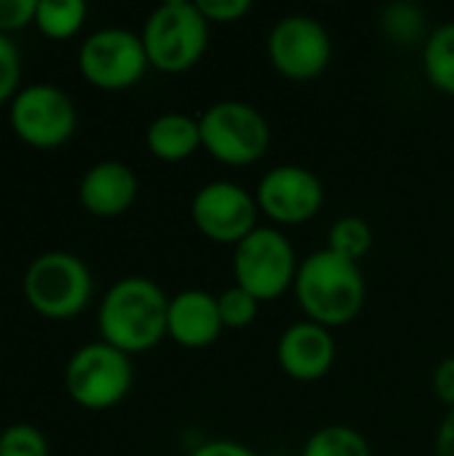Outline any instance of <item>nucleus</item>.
Listing matches in <instances>:
<instances>
[{
  "label": "nucleus",
  "mask_w": 454,
  "mask_h": 456,
  "mask_svg": "<svg viewBox=\"0 0 454 456\" xmlns=\"http://www.w3.org/2000/svg\"><path fill=\"white\" fill-rule=\"evenodd\" d=\"M88 8L83 0H37L35 27L51 40H67L86 24Z\"/></svg>",
  "instance_id": "6ab92c4d"
},
{
  "label": "nucleus",
  "mask_w": 454,
  "mask_h": 456,
  "mask_svg": "<svg viewBox=\"0 0 454 456\" xmlns=\"http://www.w3.org/2000/svg\"><path fill=\"white\" fill-rule=\"evenodd\" d=\"M217 305H219V318H222V326L230 329V331H241V329H249L257 315H260V299H254L249 291H244L241 286H230L225 289L219 297H217Z\"/></svg>",
  "instance_id": "4be33fe9"
},
{
  "label": "nucleus",
  "mask_w": 454,
  "mask_h": 456,
  "mask_svg": "<svg viewBox=\"0 0 454 456\" xmlns=\"http://www.w3.org/2000/svg\"><path fill=\"white\" fill-rule=\"evenodd\" d=\"M380 29L385 37H391L396 45H417L428 40V19L420 11V5L399 0L388 3L380 11Z\"/></svg>",
  "instance_id": "a211bd4d"
},
{
  "label": "nucleus",
  "mask_w": 454,
  "mask_h": 456,
  "mask_svg": "<svg viewBox=\"0 0 454 456\" xmlns=\"http://www.w3.org/2000/svg\"><path fill=\"white\" fill-rule=\"evenodd\" d=\"M0 456H48V441L35 425L13 422L0 433Z\"/></svg>",
  "instance_id": "5701e85b"
},
{
  "label": "nucleus",
  "mask_w": 454,
  "mask_h": 456,
  "mask_svg": "<svg viewBox=\"0 0 454 456\" xmlns=\"http://www.w3.org/2000/svg\"><path fill=\"white\" fill-rule=\"evenodd\" d=\"M254 198L260 214H265L273 224L297 227L321 214L326 190L316 171L297 163H284L265 171V176L257 182Z\"/></svg>",
  "instance_id": "f8f14e48"
},
{
  "label": "nucleus",
  "mask_w": 454,
  "mask_h": 456,
  "mask_svg": "<svg viewBox=\"0 0 454 456\" xmlns=\"http://www.w3.org/2000/svg\"><path fill=\"white\" fill-rule=\"evenodd\" d=\"M268 61L286 80H316L329 69L332 37L316 16H281L268 35Z\"/></svg>",
  "instance_id": "9d476101"
},
{
  "label": "nucleus",
  "mask_w": 454,
  "mask_h": 456,
  "mask_svg": "<svg viewBox=\"0 0 454 456\" xmlns=\"http://www.w3.org/2000/svg\"><path fill=\"white\" fill-rule=\"evenodd\" d=\"M134 385L131 355L107 342L78 347L64 366V390L86 411L115 409Z\"/></svg>",
  "instance_id": "423d86ee"
},
{
  "label": "nucleus",
  "mask_w": 454,
  "mask_h": 456,
  "mask_svg": "<svg viewBox=\"0 0 454 456\" xmlns=\"http://www.w3.org/2000/svg\"><path fill=\"white\" fill-rule=\"evenodd\" d=\"M13 134L35 150H56L78 128V110L67 91L54 83L21 86L8 104Z\"/></svg>",
  "instance_id": "1a4fd4ad"
},
{
  "label": "nucleus",
  "mask_w": 454,
  "mask_h": 456,
  "mask_svg": "<svg viewBox=\"0 0 454 456\" xmlns=\"http://www.w3.org/2000/svg\"><path fill=\"white\" fill-rule=\"evenodd\" d=\"M37 0H0V35L35 24Z\"/></svg>",
  "instance_id": "a878e982"
},
{
  "label": "nucleus",
  "mask_w": 454,
  "mask_h": 456,
  "mask_svg": "<svg viewBox=\"0 0 454 456\" xmlns=\"http://www.w3.org/2000/svg\"><path fill=\"white\" fill-rule=\"evenodd\" d=\"M201 150L222 166H252L270 147L268 118L249 102L222 99L209 104L201 118Z\"/></svg>",
  "instance_id": "39448f33"
},
{
  "label": "nucleus",
  "mask_w": 454,
  "mask_h": 456,
  "mask_svg": "<svg viewBox=\"0 0 454 456\" xmlns=\"http://www.w3.org/2000/svg\"><path fill=\"white\" fill-rule=\"evenodd\" d=\"M190 456H260V454H257L254 449H249L246 444L219 438V441H206V444H201L198 449H193V454Z\"/></svg>",
  "instance_id": "cd10ccee"
},
{
  "label": "nucleus",
  "mask_w": 454,
  "mask_h": 456,
  "mask_svg": "<svg viewBox=\"0 0 454 456\" xmlns=\"http://www.w3.org/2000/svg\"><path fill=\"white\" fill-rule=\"evenodd\" d=\"M190 216L206 240L233 248L260 227V206L254 192L227 179H214L198 187L190 203Z\"/></svg>",
  "instance_id": "9b49d317"
},
{
  "label": "nucleus",
  "mask_w": 454,
  "mask_h": 456,
  "mask_svg": "<svg viewBox=\"0 0 454 456\" xmlns=\"http://www.w3.org/2000/svg\"><path fill=\"white\" fill-rule=\"evenodd\" d=\"M21 291L27 305L51 321H67L86 310L94 294L88 265L70 251H45L24 273Z\"/></svg>",
  "instance_id": "20e7f679"
},
{
  "label": "nucleus",
  "mask_w": 454,
  "mask_h": 456,
  "mask_svg": "<svg viewBox=\"0 0 454 456\" xmlns=\"http://www.w3.org/2000/svg\"><path fill=\"white\" fill-rule=\"evenodd\" d=\"M436 456H454V409L447 411V417L439 425V433H436Z\"/></svg>",
  "instance_id": "c85d7f7f"
},
{
  "label": "nucleus",
  "mask_w": 454,
  "mask_h": 456,
  "mask_svg": "<svg viewBox=\"0 0 454 456\" xmlns=\"http://www.w3.org/2000/svg\"><path fill=\"white\" fill-rule=\"evenodd\" d=\"M209 24H235L252 11V0H195Z\"/></svg>",
  "instance_id": "393cba45"
},
{
  "label": "nucleus",
  "mask_w": 454,
  "mask_h": 456,
  "mask_svg": "<svg viewBox=\"0 0 454 456\" xmlns=\"http://www.w3.org/2000/svg\"><path fill=\"white\" fill-rule=\"evenodd\" d=\"M169 299L153 278L126 275L115 281L99 302L96 326L102 342L126 355L158 347L169 337Z\"/></svg>",
  "instance_id": "f257e3e1"
},
{
  "label": "nucleus",
  "mask_w": 454,
  "mask_h": 456,
  "mask_svg": "<svg viewBox=\"0 0 454 456\" xmlns=\"http://www.w3.org/2000/svg\"><path fill=\"white\" fill-rule=\"evenodd\" d=\"M292 291L305 321L332 331L348 326L364 310L367 278L359 262H348L329 248H318L300 262Z\"/></svg>",
  "instance_id": "f03ea898"
},
{
  "label": "nucleus",
  "mask_w": 454,
  "mask_h": 456,
  "mask_svg": "<svg viewBox=\"0 0 454 456\" xmlns=\"http://www.w3.org/2000/svg\"><path fill=\"white\" fill-rule=\"evenodd\" d=\"M147 67L150 61L142 35L123 27H102L78 48V69L99 91L134 88L144 77Z\"/></svg>",
  "instance_id": "6e6552de"
},
{
  "label": "nucleus",
  "mask_w": 454,
  "mask_h": 456,
  "mask_svg": "<svg viewBox=\"0 0 454 456\" xmlns=\"http://www.w3.org/2000/svg\"><path fill=\"white\" fill-rule=\"evenodd\" d=\"M225 331L217 297L203 289H185L169 299V337L185 350L211 347Z\"/></svg>",
  "instance_id": "2eb2a0df"
},
{
  "label": "nucleus",
  "mask_w": 454,
  "mask_h": 456,
  "mask_svg": "<svg viewBox=\"0 0 454 456\" xmlns=\"http://www.w3.org/2000/svg\"><path fill=\"white\" fill-rule=\"evenodd\" d=\"M21 56L8 35H0V104H11V99L21 91Z\"/></svg>",
  "instance_id": "b1692460"
},
{
  "label": "nucleus",
  "mask_w": 454,
  "mask_h": 456,
  "mask_svg": "<svg viewBox=\"0 0 454 456\" xmlns=\"http://www.w3.org/2000/svg\"><path fill=\"white\" fill-rule=\"evenodd\" d=\"M300 262L292 240L278 227H257L233 248L235 286L260 302H273L294 289Z\"/></svg>",
  "instance_id": "0eeeda50"
},
{
  "label": "nucleus",
  "mask_w": 454,
  "mask_h": 456,
  "mask_svg": "<svg viewBox=\"0 0 454 456\" xmlns=\"http://www.w3.org/2000/svg\"><path fill=\"white\" fill-rule=\"evenodd\" d=\"M337 345L329 329L313 321H297L278 337L276 361L278 369L294 382H316L334 366Z\"/></svg>",
  "instance_id": "ddd939ff"
},
{
  "label": "nucleus",
  "mask_w": 454,
  "mask_h": 456,
  "mask_svg": "<svg viewBox=\"0 0 454 456\" xmlns=\"http://www.w3.org/2000/svg\"><path fill=\"white\" fill-rule=\"evenodd\" d=\"M209 27L195 0H166L153 8L139 32L150 67L163 75L190 72L209 48Z\"/></svg>",
  "instance_id": "7ed1b4c3"
},
{
  "label": "nucleus",
  "mask_w": 454,
  "mask_h": 456,
  "mask_svg": "<svg viewBox=\"0 0 454 456\" xmlns=\"http://www.w3.org/2000/svg\"><path fill=\"white\" fill-rule=\"evenodd\" d=\"M300 456H372V449L356 428L326 425L305 441Z\"/></svg>",
  "instance_id": "aec40b11"
},
{
  "label": "nucleus",
  "mask_w": 454,
  "mask_h": 456,
  "mask_svg": "<svg viewBox=\"0 0 454 456\" xmlns=\"http://www.w3.org/2000/svg\"><path fill=\"white\" fill-rule=\"evenodd\" d=\"M372 227L364 216H356V214H345L340 216L332 227H329V243L326 248L348 262H359L372 251Z\"/></svg>",
  "instance_id": "412c9836"
},
{
  "label": "nucleus",
  "mask_w": 454,
  "mask_h": 456,
  "mask_svg": "<svg viewBox=\"0 0 454 456\" xmlns=\"http://www.w3.org/2000/svg\"><path fill=\"white\" fill-rule=\"evenodd\" d=\"M433 390L442 403L454 409V355L444 358L433 371Z\"/></svg>",
  "instance_id": "bb28decb"
},
{
  "label": "nucleus",
  "mask_w": 454,
  "mask_h": 456,
  "mask_svg": "<svg viewBox=\"0 0 454 456\" xmlns=\"http://www.w3.org/2000/svg\"><path fill=\"white\" fill-rule=\"evenodd\" d=\"M144 144L163 163H182L201 150V123L187 112H163L150 120Z\"/></svg>",
  "instance_id": "dca6fc26"
},
{
  "label": "nucleus",
  "mask_w": 454,
  "mask_h": 456,
  "mask_svg": "<svg viewBox=\"0 0 454 456\" xmlns=\"http://www.w3.org/2000/svg\"><path fill=\"white\" fill-rule=\"evenodd\" d=\"M139 195V179L128 163L99 160L80 176L78 200L80 206L99 219H115L126 214Z\"/></svg>",
  "instance_id": "4468645a"
},
{
  "label": "nucleus",
  "mask_w": 454,
  "mask_h": 456,
  "mask_svg": "<svg viewBox=\"0 0 454 456\" xmlns=\"http://www.w3.org/2000/svg\"><path fill=\"white\" fill-rule=\"evenodd\" d=\"M423 72L436 91L454 96V21L431 29L423 43Z\"/></svg>",
  "instance_id": "f3484780"
}]
</instances>
